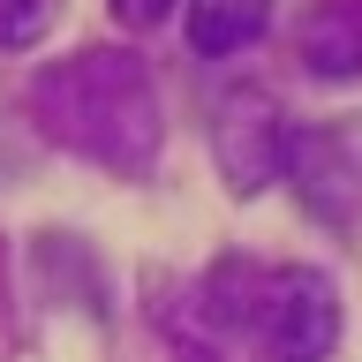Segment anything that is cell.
I'll use <instances>...</instances> for the list:
<instances>
[{"instance_id":"cell-1","label":"cell","mask_w":362,"mask_h":362,"mask_svg":"<svg viewBox=\"0 0 362 362\" xmlns=\"http://www.w3.org/2000/svg\"><path fill=\"white\" fill-rule=\"evenodd\" d=\"M30 113L45 121L53 144H68L76 158L106 166V174H144L158 158V136H166L151 68L136 53H113V45H90L76 61L38 68Z\"/></svg>"},{"instance_id":"cell-2","label":"cell","mask_w":362,"mask_h":362,"mask_svg":"<svg viewBox=\"0 0 362 362\" xmlns=\"http://www.w3.org/2000/svg\"><path fill=\"white\" fill-rule=\"evenodd\" d=\"M197 317L211 325L219 339H242L264 362H325L339 347V294L325 272L310 264H287V272H264V264H211L197 287Z\"/></svg>"},{"instance_id":"cell-3","label":"cell","mask_w":362,"mask_h":362,"mask_svg":"<svg viewBox=\"0 0 362 362\" xmlns=\"http://www.w3.org/2000/svg\"><path fill=\"white\" fill-rule=\"evenodd\" d=\"M287 181L302 211L325 226H355L362 219V113H339V121H310L294 129L287 144Z\"/></svg>"},{"instance_id":"cell-4","label":"cell","mask_w":362,"mask_h":362,"mask_svg":"<svg viewBox=\"0 0 362 362\" xmlns=\"http://www.w3.org/2000/svg\"><path fill=\"white\" fill-rule=\"evenodd\" d=\"M287 144H294V129L279 121V106H272L264 90L219 98V113H211V158H219V174H226L234 197H257L264 181L287 174Z\"/></svg>"},{"instance_id":"cell-5","label":"cell","mask_w":362,"mask_h":362,"mask_svg":"<svg viewBox=\"0 0 362 362\" xmlns=\"http://www.w3.org/2000/svg\"><path fill=\"white\" fill-rule=\"evenodd\" d=\"M302 68L325 76V83H355L362 76V8L355 0H325L302 16Z\"/></svg>"},{"instance_id":"cell-6","label":"cell","mask_w":362,"mask_h":362,"mask_svg":"<svg viewBox=\"0 0 362 362\" xmlns=\"http://www.w3.org/2000/svg\"><path fill=\"white\" fill-rule=\"evenodd\" d=\"M264 23H272V0H189V45L204 61H226V53L257 45Z\"/></svg>"},{"instance_id":"cell-7","label":"cell","mask_w":362,"mask_h":362,"mask_svg":"<svg viewBox=\"0 0 362 362\" xmlns=\"http://www.w3.org/2000/svg\"><path fill=\"white\" fill-rule=\"evenodd\" d=\"M61 0H0V53H30V45L53 30Z\"/></svg>"},{"instance_id":"cell-8","label":"cell","mask_w":362,"mask_h":362,"mask_svg":"<svg viewBox=\"0 0 362 362\" xmlns=\"http://www.w3.org/2000/svg\"><path fill=\"white\" fill-rule=\"evenodd\" d=\"M113 16L129 23V30H151V23L174 16V0H113Z\"/></svg>"}]
</instances>
